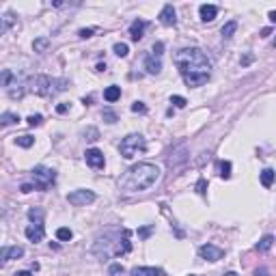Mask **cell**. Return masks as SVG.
Here are the masks:
<instances>
[{"instance_id": "6da1fadb", "label": "cell", "mask_w": 276, "mask_h": 276, "mask_svg": "<svg viewBox=\"0 0 276 276\" xmlns=\"http://www.w3.org/2000/svg\"><path fill=\"white\" fill-rule=\"evenodd\" d=\"M175 65L179 69L183 82L190 88L203 86L212 76V61L201 48H183L175 54Z\"/></svg>"}, {"instance_id": "7a4b0ae2", "label": "cell", "mask_w": 276, "mask_h": 276, "mask_svg": "<svg viewBox=\"0 0 276 276\" xmlns=\"http://www.w3.org/2000/svg\"><path fill=\"white\" fill-rule=\"evenodd\" d=\"M160 179V168L151 162H138L129 166L119 179V188L123 192H145Z\"/></svg>"}, {"instance_id": "3957f363", "label": "cell", "mask_w": 276, "mask_h": 276, "mask_svg": "<svg viewBox=\"0 0 276 276\" xmlns=\"http://www.w3.org/2000/svg\"><path fill=\"white\" fill-rule=\"evenodd\" d=\"M69 86L67 80L63 78H52V76H35L28 78V91H32L39 97H52L63 93L65 88Z\"/></svg>"}, {"instance_id": "277c9868", "label": "cell", "mask_w": 276, "mask_h": 276, "mask_svg": "<svg viewBox=\"0 0 276 276\" xmlns=\"http://www.w3.org/2000/svg\"><path fill=\"white\" fill-rule=\"evenodd\" d=\"M145 149H147V141H145L141 134H127L123 141H121V145H119V151H121V156H123L125 160L136 158L138 153H143Z\"/></svg>"}, {"instance_id": "5b68a950", "label": "cell", "mask_w": 276, "mask_h": 276, "mask_svg": "<svg viewBox=\"0 0 276 276\" xmlns=\"http://www.w3.org/2000/svg\"><path fill=\"white\" fill-rule=\"evenodd\" d=\"M30 175H32V181H35V190H41V192H45L56 181V170L48 166H35L30 170Z\"/></svg>"}, {"instance_id": "8992f818", "label": "cell", "mask_w": 276, "mask_h": 276, "mask_svg": "<svg viewBox=\"0 0 276 276\" xmlns=\"http://www.w3.org/2000/svg\"><path fill=\"white\" fill-rule=\"evenodd\" d=\"M67 201H69V205H74V207H82V205H88V203L95 201V192L80 188V190L69 192L67 194Z\"/></svg>"}, {"instance_id": "52a82bcc", "label": "cell", "mask_w": 276, "mask_h": 276, "mask_svg": "<svg viewBox=\"0 0 276 276\" xmlns=\"http://www.w3.org/2000/svg\"><path fill=\"white\" fill-rule=\"evenodd\" d=\"M199 255H201V259H207V261H220L222 255H224V250L214 246V244H203L199 248Z\"/></svg>"}, {"instance_id": "ba28073f", "label": "cell", "mask_w": 276, "mask_h": 276, "mask_svg": "<svg viewBox=\"0 0 276 276\" xmlns=\"http://www.w3.org/2000/svg\"><path fill=\"white\" fill-rule=\"evenodd\" d=\"M24 235L28 238V242H41L43 238H45V226H43V222H30L28 226H26V231H24Z\"/></svg>"}, {"instance_id": "9c48e42d", "label": "cell", "mask_w": 276, "mask_h": 276, "mask_svg": "<svg viewBox=\"0 0 276 276\" xmlns=\"http://www.w3.org/2000/svg\"><path fill=\"white\" fill-rule=\"evenodd\" d=\"M84 160H86V164L91 166V168H104V164H106V158H104V153L100 149H86L84 153Z\"/></svg>"}, {"instance_id": "30bf717a", "label": "cell", "mask_w": 276, "mask_h": 276, "mask_svg": "<svg viewBox=\"0 0 276 276\" xmlns=\"http://www.w3.org/2000/svg\"><path fill=\"white\" fill-rule=\"evenodd\" d=\"M160 24L162 26H175L177 24V13H175V7L173 5H164L160 11Z\"/></svg>"}, {"instance_id": "8fae6325", "label": "cell", "mask_w": 276, "mask_h": 276, "mask_svg": "<svg viewBox=\"0 0 276 276\" xmlns=\"http://www.w3.org/2000/svg\"><path fill=\"white\" fill-rule=\"evenodd\" d=\"M145 71L151 76H158L162 71V56H156L153 52L145 56Z\"/></svg>"}, {"instance_id": "7c38bea8", "label": "cell", "mask_w": 276, "mask_h": 276, "mask_svg": "<svg viewBox=\"0 0 276 276\" xmlns=\"http://www.w3.org/2000/svg\"><path fill=\"white\" fill-rule=\"evenodd\" d=\"M129 274L132 276H166V272L162 267H153V265H138Z\"/></svg>"}, {"instance_id": "4fadbf2b", "label": "cell", "mask_w": 276, "mask_h": 276, "mask_svg": "<svg viewBox=\"0 0 276 276\" xmlns=\"http://www.w3.org/2000/svg\"><path fill=\"white\" fill-rule=\"evenodd\" d=\"M145 28H147V22L145 20H134L129 24V37H132V41H141L145 37Z\"/></svg>"}, {"instance_id": "5bb4252c", "label": "cell", "mask_w": 276, "mask_h": 276, "mask_svg": "<svg viewBox=\"0 0 276 276\" xmlns=\"http://www.w3.org/2000/svg\"><path fill=\"white\" fill-rule=\"evenodd\" d=\"M199 15H201L203 22H214L216 15H218V7L216 5H201Z\"/></svg>"}, {"instance_id": "9a60e30c", "label": "cell", "mask_w": 276, "mask_h": 276, "mask_svg": "<svg viewBox=\"0 0 276 276\" xmlns=\"http://www.w3.org/2000/svg\"><path fill=\"white\" fill-rule=\"evenodd\" d=\"M20 257H24L22 246H5L3 248V261H11V259H20Z\"/></svg>"}, {"instance_id": "2e32d148", "label": "cell", "mask_w": 276, "mask_h": 276, "mask_svg": "<svg viewBox=\"0 0 276 276\" xmlns=\"http://www.w3.org/2000/svg\"><path fill=\"white\" fill-rule=\"evenodd\" d=\"M104 100H106L108 104H115L117 100H121V86H117V84L108 86L106 91H104Z\"/></svg>"}, {"instance_id": "e0dca14e", "label": "cell", "mask_w": 276, "mask_h": 276, "mask_svg": "<svg viewBox=\"0 0 276 276\" xmlns=\"http://www.w3.org/2000/svg\"><path fill=\"white\" fill-rule=\"evenodd\" d=\"M20 115H15V112H3V117H0V123H3V127H7V125H13V123H20Z\"/></svg>"}, {"instance_id": "ac0fdd59", "label": "cell", "mask_w": 276, "mask_h": 276, "mask_svg": "<svg viewBox=\"0 0 276 276\" xmlns=\"http://www.w3.org/2000/svg\"><path fill=\"white\" fill-rule=\"evenodd\" d=\"M272 246H274V235H263L261 242L257 244V250H259V253H267Z\"/></svg>"}, {"instance_id": "d6986e66", "label": "cell", "mask_w": 276, "mask_h": 276, "mask_svg": "<svg viewBox=\"0 0 276 276\" xmlns=\"http://www.w3.org/2000/svg\"><path fill=\"white\" fill-rule=\"evenodd\" d=\"M274 177H276V173H274L272 168H265V170H261V183H263V188H272Z\"/></svg>"}, {"instance_id": "ffe728a7", "label": "cell", "mask_w": 276, "mask_h": 276, "mask_svg": "<svg viewBox=\"0 0 276 276\" xmlns=\"http://www.w3.org/2000/svg\"><path fill=\"white\" fill-rule=\"evenodd\" d=\"M15 145H18V147H24V149H28V147H32V145H35V138H32L30 134L18 136V138H15Z\"/></svg>"}, {"instance_id": "44dd1931", "label": "cell", "mask_w": 276, "mask_h": 276, "mask_svg": "<svg viewBox=\"0 0 276 276\" xmlns=\"http://www.w3.org/2000/svg\"><path fill=\"white\" fill-rule=\"evenodd\" d=\"M235 30H238V22H233V20H231V22H226V24H224L220 32H222V37H224V39H231V37L235 35Z\"/></svg>"}, {"instance_id": "7402d4cb", "label": "cell", "mask_w": 276, "mask_h": 276, "mask_svg": "<svg viewBox=\"0 0 276 276\" xmlns=\"http://www.w3.org/2000/svg\"><path fill=\"white\" fill-rule=\"evenodd\" d=\"M231 162L229 160H222L220 162V164H218V170H220V177H222V179H229V177H231Z\"/></svg>"}, {"instance_id": "603a6c76", "label": "cell", "mask_w": 276, "mask_h": 276, "mask_svg": "<svg viewBox=\"0 0 276 276\" xmlns=\"http://www.w3.org/2000/svg\"><path fill=\"white\" fill-rule=\"evenodd\" d=\"M56 238H59L61 242H69L71 238H74V231L67 229V226H61V229H56Z\"/></svg>"}, {"instance_id": "cb8c5ba5", "label": "cell", "mask_w": 276, "mask_h": 276, "mask_svg": "<svg viewBox=\"0 0 276 276\" xmlns=\"http://www.w3.org/2000/svg\"><path fill=\"white\" fill-rule=\"evenodd\" d=\"M28 218H30V222H43V209L32 207L28 212Z\"/></svg>"}, {"instance_id": "d4e9b609", "label": "cell", "mask_w": 276, "mask_h": 276, "mask_svg": "<svg viewBox=\"0 0 276 276\" xmlns=\"http://www.w3.org/2000/svg\"><path fill=\"white\" fill-rule=\"evenodd\" d=\"M50 45V39H35V41H32V48H35V52H45V48Z\"/></svg>"}, {"instance_id": "484cf974", "label": "cell", "mask_w": 276, "mask_h": 276, "mask_svg": "<svg viewBox=\"0 0 276 276\" xmlns=\"http://www.w3.org/2000/svg\"><path fill=\"white\" fill-rule=\"evenodd\" d=\"M112 50H115V54L117 56H121V59H125V56L129 54V48H127V43H115V48H112Z\"/></svg>"}, {"instance_id": "4316f807", "label": "cell", "mask_w": 276, "mask_h": 276, "mask_svg": "<svg viewBox=\"0 0 276 276\" xmlns=\"http://www.w3.org/2000/svg\"><path fill=\"white\" fill-rule=\"evenodd\" d=\"M26 123H28L30 127H35V125H41V123H43V117H41V115H30V117L26 119Z\"/></svg>"}, {"instance_id": "83f0119b", "label": "cell", "mask_w": 276, "mask_h": 276, "mask_svg": "<svg viewBox=\"0 0 276 276\" xmlns=\"http://www.w3.org/2000/svg\"><path fill=\"white\" fill-rule=\"evenodd\" d=\"M170 104H175L177 108H186V104L188 102H186V97H181V95H173L170 97Z\"/></svg>"}, {"instance_id": "f1b7e54d", "label": "cell", "mask_w": 276, "mask_h": 276, "mask_svg": "<svg viewBox=\"0 0 276 276\" xmlns=\"http://www.w3.org/2000/svg\"><path fill=\"white\" fill-rule=\"evenodd\" d=\"M104 119H106V123H117V115H115V110L106 108V110H104Z\"/></svg>"}, {"instance_id": "f546056e", "label": "cell", "mask_w": 276, "mask_h": 276, "mask_svg": "<svg viewBox=\"0 0 276 276\" xmlns=\"http://www.w3.org/2000/svg\"><path fill=\"white\" fill-rule=\"evenodd\" d=\"M11 18H13V15H11V13H7V15H5V18H3V28H0V30H3V32H7V30H9V26H11V24H13V20H11Z\"/></svg>"}, {"instance_id": "4dcf8cb0", "label": "cell", "mask_w": 276, "mask_h": 276, "mask_svg": "<svg viewBox=\"0 0 276 276\" xmlns=\"http://www.w3.org/2000/svg\"><path fill=\"white\" fill-rule=\"evenodd\" d=\"M132 112H141V115H145V112H147V106H145L143 102H134L132 104Z\"/></svg>"}, {"instance_id": "1f68e13d", "label": "cell", "mask_w": 276, "mask_h": 276, "mask_svg": "<svg viewBox=\"0 0 276 276\" xmlns=\"http://www.w3.org/2000/svg\"><path fill=\"white\" fill-rule=\"evenodd\" d=\"M153 54H156V56H162V52H164V43H162V41H158L156 45H153V50H151Z\"/></svg>"}, {"instance_id": "d6a6232c", "label": "cell", "mask_w": 276, "mask_h": 276, "mask_svg": "<svg viewBox=\"0 0 276 276\" xmlns=\"http://www.w3.org/2000/svg\"><path fill=\"white\" fill-rule=\"evenodd\" d=\"M93 32H95V28H82V30H80V32H78V35H80V37H82V39H88V37H91V35H93Z\"/></svg>"}, {"instance_id": "836d02e7", "label": "cell", "mask_w": 276, "mask_h": 276, "mask_svg": "<svg viewBox=\"0 0 276 276\" xmlns=\"http://www.w3.org/2000/svg\"><path fill=\"white\" fill-rule=\"evenodd\" d=\"M205 188H207L205 179H199V183H197V192H199V194H205Z\"/></svg>"}, {"instance_id": "e575fe53", "label": "cell", "mask_w": 276, "mask_h": 276, "mask_svg": "<svg viewBox=\"0 0 276 276\" xmlns=\"http://www.w3.org/2000/svg\"><path fill=\"white\" fill-rule=\"evenodd\" d=\"M20 190H22L24 194H26V192H32V190H35V183H22Z\"/></svg>"}, {"instance_id": "d590c367", "label": "cell", "mask_w": 276, "mask_h": 276, "mask_svg": "<svg viewBox=\"0 0 276 276\" xmlns=\"http://www.w3.org/2000/svg\"><path fill=\"white\" fill-rule=\"evenodd\" d=\"M67 110H69L67 104H59V106H56V112H59V115H65Z\"/></svg>"}, {"instance_id": "8d00e7d4", "label": "cell", "mask_w": 276, "mask_h": 276, "mask_svg": "<svg viewBox=\"0 0 276 276\" xmlns=\"http://www.w3.org/2000/svg\"><path fill=\"white\" fill-rule=\"evenodd\" d=\"M119 272H123V265H119V263L110 265V274H119Z\"/></svg>"}, {"instance_id": "74e56055", "label": "cell", "mask_w": 276, "mask_h": 276, "mask_svg": "<svg viewBox=\"0 0 276 276\" xmlns=\"http://www.w3.org/2000/svg\"><path fill=\"white\" fill-rule=\"evenodd\" d=\"M149 233H151V229H149V226H145V229H141V231H138V235H141V238H147Z\"/></svg>"}, {"instance_id": "f35d334b", "label": "cell", "mask_w": 276, "mask_h": 276, "mask_svg": "<svg viewBox=\"0 0 276 276\" xmlns=\"http://www.w3.org/2000/svg\"><path fill=\"white\" fill-rule=\"evenodd\" d=\"M267 18H270L272 24H276V11H270V13H267Z\"/></svg>"}, {"instance_id": "ab89813d", "label": "cell", "mask_w": 276, "mask_h": 276, "mask_svg": "<svg viewBox=\"0 0 276 276\" xmlns=\"http://www.w3.org/2000/svg\"><path fill=\"white\" fill-rule=\"evenodd\" d=\"M250 61H253V56H250V54H246V56H244V59H242V65H248Z\"/></svg>"}, {"instance_id": "60d3db41", "label": "cell", "mask_w": 276, "mask_h": 276, "mask_svg": "<svg viewBox=\"0 0 276 276\" xmlns=\"http://www.w3.org/2000/svg\"><path fill=\"white\" fill-rule=\"evenodd\" d=\"M15 276H32L30 272H15Z\"/></svg>"}, {"instance_id": "b9f144b4", "label": "cell", "mask_w": 276, "mask_h": 276, "mask_svg": "<svg viewBox=\"0 0 276 276\" xmlns=\"http://www.w3.org/2000/svg\"><path fill=\"white\" fill-rule=\"evenodd\" d=\"M224 276H238V274H235V272H226Z\"/></svg>"}, {"instance_id": "7bdbcfd3", "label": "cell", "mask_w": 276, "mask_h": 276, "mask_svg": "<svg viewBox=\"0 0 276 276\" xmlns=\"http://www.w3.org/2000/svg\"><path fill=\"white\" fill-rule=\"evenodd\" d=\"M274 48H276V39H274Z\"/></svg>"}]
</instances>
